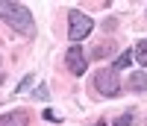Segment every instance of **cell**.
I'll return each mask as SVG.
<instances>
[{
	"label": "cell",
	"mask_w": 147,
	"mask_h": 126,
	"mask_svg": "<svg viewBox=\"0 0 147 126\" xmlns=\"http://www.w3.org/2000/svg\"><path fill=\"white\" fill-rule=\"evenodd\" d=\"M0 18H3L6 23L15 32L27 35V38H32L35 35V21H32V12L24 6V3H9V0H0Z\"/></svg>",
	"instance_id": "1"
},
{
	"label": "cell",
	"mask_w": 147,
	"mask_h": 126,
	"mask_svg": "<svg viewBox=\"0 0 147 126\" xmlns=\"http://www.w3.org/2000/svg\"><path fill=\"white\" fill-rule=\"evenodd\" d=\"M94 29V21L85 15V12H80V9H74L71 15H68V38L74 41V44H80L85 35H88Z\"/></svg>",
	"instance_id": "2"
},
{
	"label": "cell",
	"mask_w": 147,
	"mask_h": 126,
	"mask_svg": "<svg viewBox=\"0 0 147 126\" xmlns=\"http://www.w3.org/2000/svg\"><path fill=\"white\" fill-rule=\"evenodd\" d=\"M94 88H97L103 97H118L124 85H121V79H118V70L103 68V70H97V73H94Z\"/></svg>",
	"instance_id": "3"
},
{
	"label": "cell",
	"mask_w": 147,
	"mask_h": 126,
	"mask_svg": "<svg viewBox=\"0 0 147 126\" xmlns=\"http://www.w3.org/2000/svg\"><path fill=\"white\" fill-rule=\"evenodd\" d=\"M65 65H68V70L74 73V76H82L85 73V53H82V47L80 44H71L68 47V53H65Z\"/></svg>",
	"instance_id": "4"
},
{
	"label": "cell",
	"mask_w": 147,
	"mask_h": 126,
	"mask_svg": "<svg viewBox=\"0 0 147 126\" xmlns=\"http://www.w3.org/2000/svg\"><path fill=\"white\" fill-rule=\"evenodd\" d=\"M27 123H30V115H27V111H21V109L0 115V126H27Z\"/></svg>",
	"instance_id": "5"
},
{
	"label": "cell",
	"mask_w": 147,
	"mask_h": 126,
	"mask_svg": "<svg viewBox=\"0 0 147 126\" xmlns=\"http://www.w3.org/2000/svg\"><path fill=\"white\" fill-rule=\"evenodd\" d=\"M127 88H132V91H144V88H147V76H144V73H132L129 82H127Z\"/></svg>",
	"instance_id": "6"
},
{
	"label": "cell",
	"mask_w": 147,
	"mask_h": 126,
	"mask_svg": "<svg viewBox=\"0 0 147 126\" xmlns=\"http://www.w3.org/2000/svg\"><path fill=\"white\" fill-rule=\"evenodd\" d=\"M129 62H132V53L129 50H124L118 59H115V65H112V70H124V68H129Z\"/></svg>",
	"instance_id": "7"
},
{
	"label": "cell",
	"mask_w": 147,
	"mask_h": 126,
	"mask_svg": "<svg viewBox=\"0 0 147 126\" xmlns=\"http://www.w3.org/2000/svg\"><path fill=\"white\" fill-rule=\"evenodd\" d=\"M138 59V65H147V38L144 41H138V47H136V53H132Z\"/></svg>",
	"instance_id": "8"
},
{
	"label": "cell",
	"mask_w": 147,
	"mask_h": 126,
	"mask_svg": "<svg viewBox=\"0 0 147 126\" xmlns=\"http://www.w3.org/2000/svg\"><path fill=\"white\" fill-rule=\"evenodd\" d=\"M132 123H136V115H132V111H127V115L115 117V126H132Z\"/></svg>",
	"instance_id": "9"
},
{
	"label": "cell",
	"mask_w": 147,
	"mask_h": 126,
	"mask_svg": "<svg viewBox=\"0 0 147 126\" xmlns=\"http://www.w3.org/2000/svg\"><path fill=\"white\" fill-rule=\"evenodd\" d=\"M109 53H112V44H103V47L94 50V59H103V56H109Z\"/></svg>",
	"instance_id": "10"
},
{
	"label": "cell",
	"mask_w": 147,
	"mask_h": 126,
	"mask_svg": "<svg viewBox=\"0 0 147 126\" xmlns=\"http://www.w3.org/2000/svg\"><path fill=\"white\" fill-rule=\"evenodd\" d=\"M30 85H32V76H24V79H21V85L15 88V91L21 94V91H27V88H30Z\"/></svg>",
	"instance_id": "11"
},
{
	"label": "cell",
	"mask_w": 147,
	"mask_h": 126,
	"mask_svg": "<svg viewBox=\"0 0 147 126\" xmlns=\"http://www.w3.org/2000/svg\"><path fill=\"white\" fill-rule=\"evenodd\" d=\"M35 97H38V100H47V97H50V94H47V85H38V91H35Z\"/></svg>",
	"instance_id": "12"
},
{
	"label": "cell",
	"mask_w": 147,
	"mask_h": 126,
	"mask_svg": "<svg viewBox=\"0 0 147 126\" xmlns=\"http://www.w3.org/2000/svg\"><path fill=\"white\" fill-rule=\"evenodd\" d=\"M44 120H53V123H56V120H59V115H53V109H47V111H44Z\"/></svg>",
	"instance_id": "13"
},
{
	"label": "cell",
	"mask_w": 147,
	"mask_h": 126,
	"mask_svg": "<svg viewBox=\"0 0 147 126\" xmlns=\"http://www.w3.org/2000/svg\"><path fill=\"white\" fill-rule=\"evenodd\" d=\"M94 126H106V120H97V123H94Z\"/></svg>",
	"instance_id": "14"
}]
</instances>
